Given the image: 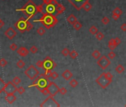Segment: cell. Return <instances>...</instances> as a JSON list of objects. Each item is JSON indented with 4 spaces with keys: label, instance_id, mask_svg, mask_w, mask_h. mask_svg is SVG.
I'll return each mask as SVG.
<instances>
[{
    "label": "cell",
    "instance_id": "cell-45",
    "mask_svg": "<svg viewBox=\"0 0 126 107\" xmlns=\"http://www.w3.org/2000/svg\"><path fill=\"white\" fill-rule=\"evenodd\" d=\"M51 74H52L51 70H45V74L46 75V77H47V78H50V76H51Z\"/></svg>",
    "mask_w": 126,
    "mask_h": 107
},
{
    "label": "cell",
    "instance_id": "cell-16",
    "mask_svg": "<svg viewBox=\"0 0 126 107\" xmlns=\"http://www.w3.org/2000/svg\"><path fill=\"white\" fill-rule=\"evenodd\" d=\"M5 100L8 103L12 104L16 100V97L14 94H7V95L5 97Z\"/></svg>",
    "mask_w": 126,
    "mask_h": 107
},
{
    "label": "cell",
    "instance_id": "cell-34",
    "mask_svg": "<svg viewBox=\"0 0 126 107\" xmlns=\"http://www.w3.org/2000/svg\"><path fill=\"white\" fill-rule=\"evenodd\" d=\"M5 85H6V83H5L4 80H3L2 78H0V91H1V92H3Z\"/></svg>",
    "mask_w": 126,
    "mask_h": 107
},
{
    "label": "cell",
    "instance_id": "cell-17",
    "mask_svg": "<svg viewBox=\"0 0 126 107\" xmlns=\"http://www.w3.org/2000/svg\"><path fill=\"white\" fill-rule=\"evenodd\" d=\"M62 77L65 80H70L72 78V77H73V74H72V72H71L70 70L67 69V70H65V71L62 74Z\"/></svg>",
    "mask_w": 126,
    "mask_h": 107
},
{
    "label": "cell",
    "instance_id": "cell-3",
    "mask_svg": "<svg viewBox=\"0 0 126 107\" xmlns=\"http://www.w3.org/2000/svg\"><path fill=\"white\" fill-rule=\"evenodd\" d=\"M14 27L22 34L26 31H30L34 28L33 25L28 21V19H25L24 17L20 18L14 24Z\"/></svg>",
    "mask_w": 126,
    "mask_h": 107
},
{
    "label": "cell",
    "instance_id": "cell-38",
    "mask_svg": "<svg viewBox=\"0 0 126 107\" xmlns=\"http://www.w3.org/2000/svg\"><path fill=\"white\" fill-rule=\"evenodd\" d=\"M30 52L34 54H36L38 52V48L36 46H35V45L31 46V48H30Z\"/></svg>",
    "mask_w": 126,
    "mask_h": 107
},
{
    "label": "cell",
    "instance_id": "cell-48",
    "mask_svg": "<svg viewBox=\"0 0 126 107\" xmlns=\"http://www.w3.org/2000/svg\"><path fill=\"white\" fill-rule=\"evenodd\" d=\"M120 29H121L122 31H126V23H123V24L121 25Z\"/></svg>",
    "mask_w": 126,
    "mask_h": 107
},
{
    "label": "cell",
    "instance_id": "cell-42",
    "mask_svg": "<svg viewBox=\"0 0 126 107\" xmlns=\"http://www.w3.org/2000/svg\"><path fill=\"white\" fill-rule=\"evenodd\" d=\"M59 77V74L56 71H52V74H51V76H50V78H52L53 80H56Z\"/></svg>",
    "mask_w": 126,
    "mask_h": 107
},
{
    "label": "cell",
    "instance_id": "cell-8",
    "mask_svg": "<svg viewBox=\"0 0 126 107\" xmlns=\"http://www.w3.org/2000/svg\"><path fill=\"white\" fill-rule=\"evenodd\" d=\"M57 67V63L50 58L49 56H47L43 60V68L45 70H52Z\"/></svg>",
    "mask_w": 126,
    "mask_h": 107
},
{
    "label": "cell",
    "instance_id": "cell-47",
    "mask_svg": "<svg viewBox=\"0 0 126 107\" xmlns=\"http://www.w3.org/2000/svg\"><path fill=\"white\" fill-rule=\"evenodd\" d=\"M105 74L109 80H113V75L111 72H105Z\"/></svg>",
    "mask_w": 126,
    "mask_h": 107
},
{
    "label": "cell",
    "instance_id": "cell-35",
    "mask_svg": "<svg viewBox=\"0 0 126 107\" xmlns=\"http://www.w3.org/2000/svg\"><path fill=\"white\" fill-rule=\"evenodd\" d=\"M7 65H8V61L5 59L2 58L1 60H0V66H1V67H5Z\"/></svg>",
    "mask_w": 126,
    "mask_h": 107
},
{
    "label": "cell",
    "instance_id": "cell-27",
    "mask_svg": "<svg viewBox=\"0 0 126 107\" xmlns=\"http://www.w3.org/2000/svg\"><path fill=\"white\" fill-rule=\"evenodd\" d=\"M112 13H114V14H116V15H117V16H119V17H120V16L122 14V11L119 8H116L114 11H113V12H112Z\"/></svg>",
    "mask_w": 126,
    "mask_h": 107
},
{
    "label": "cell",
    "instance_id": "cell-22",
    "mask_svg": "<svg viewBox=\"0 0 126 107\" xmlns=\"http://www.w3.org/2000/svg\"><path fill=\"white\" fill-rule=\"evenodd\" d=\"M91 55H92V57H93L95 60H98V59L101 57V54H100V52H99L98 50H94V51L92 52Z\"/></svg>",
    "mask_w": 126,
    "mask_h": 107
},
{
    "label": "cell",
    "instance_id": "cell-36",
    "mask_svg": "<svg viewBox=\"0 0 126 107\" xmlns=\"http://www.w3.org/2000/svg\"><path fill=\"white\" fill-rule=\"evenodd\" d=\"M42 1H43V3L45 5H48V4H50V3H54V4L57 3V0H42Z\"/></svg>",
    "mask_w": 126,
    "mask_h": 107
},
{
    "label": "cell",
    "instance_id": "cell-11",
    "mask_svg": "<svg viewBox=\"0 0 126 107\" xmlns=\"http://www.w3.org/2000/svg\"><path fill=\"white\" fill-rule=\"evenodd\" d=\"M67 1L73 7H74L76 8V10L80 11L82 8L83 5L87 2H89L90 0H67Z\"/></svg>",
    "mask_w": 126,
    "mask_h": 107
},
{
    "label": "cell",
    "instance_id": "cell-30",
    "mask_svg": "<svg viewBox=\"0 0 126 107\" xmlns=\"http://www.w3.org/2000/svg\"><path fill=\"white\" fill-rule=\"evenodd\" d=\"M96 38L98 40H103L104 38H105V35L100 31H98V33L96 34Z\"/></svg>",
    "mask_w": 126,
    "mask_h": 107
},
{
    "label": "cell",
    "instance_id": "cell-19",
    "mask_svg": "<svg viewBox=\"0 0 126 107\" xmlns=\"http://www.w3.org/2000/svg\"><path fill=\"white\" fill-rule=\"evenodd\" d=\"M67 21H68L70 25H73L77 21V17H76L73 13H71V14H70V15L68 16Z\"/></svg>",
    "mask_w": 126,
    "mask_h": 107
},
{
    "label": "cell",
    "instance_id": "cell-25",
    "mask_svg": "<svg viewBox=\"0 0 126 107\" xmlns=\"http://www.w3.org/2000/svg\"><path fill=\"white\" fill-rule=\"evenodd\" d=\"M69 85H70V86L72 87V88L77 87V86H78V82H77V80H76V79H72L71 80H70Z\"/></svg>",
    "mask_w": 126,
    "mask_h": 107
},
{
    "label": "cell",
    "instance_id": "cell-23",
    "mask_svg": "<svg viewBox=\"0 0 126 107\" xmlns=\"http://www.w3.org/2000/svg\"><path fill=\"white\" fill-rule=\"evenodd\" d=\"M89 32L91 34H93V35H96L97 33H98V31H99V30H98V28H96V26H94V25H92L91 28H89Z\"/></svg>",
    "mask_w": 126,
    "mask_h": 107
},
{
    "label": "cell",
    "instance_id": "cell-31",
    "mask_svg": "<svg viewBox=\"0 0 126 107\" xmlns=\"http://www.w3.org/2000/svg\"><path fill=\"white\" fill-rule=\"evenodd\" d=\"M70 51H69L68 48H63L62 51H61V54H62L64 57H67V56H68V55L70 54Z\"/></svg>",
    "mask_w": 126,
    "mask_h": 107
},
{
    "label": "cell",
    "instance_id": "cell-1",
    "mask_svg": "<svg viewBox=\"0 0 126 107\" xmlns=\"http://www.w3.org/2000/svg\"><path fill=\"white\" fill-rule=\"evenodd\" d=\"M34 22H39L44 25L46 29H50L58 23V19L57 18V16L54 14L43 13L42 17L39 19H35Z\"/></svg>",
    "mask_w": 126,
    "mask_h": 107
},
{
    "label": "cell",
    "instance_id": "cell-13",
    "mask_svg": "<svg viewBox=\"0 0 126 107\" xmlns=\"http://www.w3.org/2000/svg\"><path fill=\"white\" fill-rule=\"evenodd\" d=\"M16 34H17V33L16 31V30L13 28H12V27H10V28H8L5 31V36L8 40H13L16 36Z\"/></svg>",
    "mask_w": 126,
    "mask_h": 107
},
{
    "label": "cell",
    "instance_id": "cell-49",
    "mask_svg": "<svg viewBox=\"0 0 126 107\" xmlns=\"http://www.w3.org/2000/svg\"><path fill=\"white\" fill-rule=\"evenodd\" d=\"M114 40H115V42H116V45H119L121 43V40H120L119 38L116 37V38H114Z\"/></svg>",
    "mask_w": 126,
    "mask_h": 107
},
{
    "label": "cell",
    "instance_id": "cell-53",
    "mask_svg": "<svg viewBox=\"0 0 126 107\" xmlns=\"http://www.w3.org/2000/svg\"><path fill=\"white\" fill-rule=\"evenodd\" d=\"M125 106H126V105H125Z\"/></svg>",
    "mask_w": 126,
    "mask_h": 107
},
{
    "label": "cell",
    "instance_id": "cell-41",
    "mask_svg": "<svg viewBox=\"0 0 126 107\" xmlns=\"http://www.w3.org/2000/svg\"><path fill=\"white\" fill-rule=\"evenodd\" d=\"M24 92H25V89H24V87H22V86L18 87V89H17V92H18L19 94H24Z\"/></svg>",
    "mask_w": 126,
    "mask_h": 107
},
{
    "label": "cell",
    "instance_id": "cell-33",
    "mask_svg": "<svg viewBox=\"0 0 126 107\" xmlns=\"http://www.w3.org/2000/svg\"><path fill=\"white\" fill-rule=\"evenodd\" d=\"M116 47H117V45H116L110 40L109 42H108V48H109L111 51H114Z\"/></svg>",
    "mask_w": 126,
    "mask_h": 107
},
{
    "label": "cell",
    "instance_id": "cell-51",
    "mask_svg": "<svg viewBox=\"0 0 126 107\" xmlns=\"http://www.w3.org/2000/svg\"><path fill=\"white\" fill-rule=\"evenodd\" d=\"M4 25H5V22L1 19H0V29H1Z\"/></svg>",
    "mask_w": 126,
    "mask_h": 107
},
{
    "label": "cell",
    "instance_id": "cell-29",
    "mask_svg": "<svg viewBox=\"0 0 126 107\" xmlns=\"http://www.w3.org/2000/svg\"><path fill=\"white\" fill-rule=\"evenodd\" d=\"M16 66H17V68H23L25 66V63H24L23 60H19L16 63Z\"/></svg>",
    "mask_w": 126,
    "mask_h": 107
},
{
    "label": "cell",
    "instance_id": "cell-18",
    "mask_svg": "<svg viewBox=\"0 0 126 107\" xmlns=\"http://www.w3.org/2000/svg\"><path fill=\"white\" fill-rule=\"evenodd\" d=\"M56 10H57V15H59V14H62L65 11V8L62 4L57 2L56 4Z\"/></svg>",
    "mask_w": 126,
    "mask_h": 107
},
{
    "label": "cell",
    "instance_id": "cell-39",
    "mask_svg": "<svg viewBox=\"0 0 126 107\" xmlns=\"http://www.w3.org/2000/svg\"><path fill=\"white\" fill-rule=\"evenodd\" d=\"M44 5L45 4H42V5H37L36 7V9H37V12L38 13H43V9H44Z\"/></svg>",
    "mask_w": 126,
    "mask_h": 107
},
{
    "label": "cell",
    "instance_id": "cell-9",
    "mask_svg": "<svg viewBox=\"0 0 126 107\" xmlns=\"http://www.w3.org/2000/svg\"><path fill=\"white\" fill-rule=\"evenodd\" d=\"M97 65L103 70H105L111 65V60L106 56L103 55L97 60Z\"/></svg>",
    "mask_w": 126,
    "mask_h": 107
},
{
    "label": "cell",
    "instance_id": "cell-20",
    "mask_svg": "<svg viewBox=\"0 0 126 107\" xmlns=\"http://www.w3.org/2000/svg\"><path fill=\"white\" fill-rule=\"evenodd\" d=\"M82 8H83L85 11L88 12V11H90L92 9V5H91L89 2H85V3L83 5Z\"/></svg>",
    "mask_w": 126,
    "mask_h": 107
},
{
    "label": "cell",
    "instance_id": "cell-52",
    "mask_svg": "<svg viewBox=\"0 0 126 107\" xmlns=\"http://www.w3.org/2000/svg\"><path fill=\"white\" fill-rule=\"evenodd\" d=\"M1 92H1V91H0V94H1Z\"/></svg>",
    "mask_w": 126,
    "mask_h": 107
},
{
    "label": "cell",
    "instance_id": "cell-15",
    "mask_svg": "<svg viewBox=\"0 0 126 107\" xmlns=\"http://www.w3.org/2000/svg\"><path fill=\"white\" fill-rule=\"evenodd\" d=\"M45 11H46V13H51V14H54L57 10H56V4H54V3H50V4H48V5H45Z\"/></svg>",
    "mask_w": 126,
    "mask_h": 107
},
{
    "label": "cell",
    "instance_id": "cell-44",
    "mask_svg": "<svg viewBox=\"0 0 126 107\" xmlns=\"http://www.w3.org/2000/svg\"><path fill=\"white\" fill-rule=\"evenodd\" d=\"M68 92V91H67V89L65 88V87H62V88H60V90H59V93L62 94V95H65V94H66V93Z\"/></svg>",
    "mask_w": 126,
    "mask_h": 107
},
{
    "label": "cell",
    "instance_id": "cell-50",
    "mask_svg": "<svg viewBox=\"0 0 126 107\" xmlns=\"http://www.w3.org/2000/svg\"><path fill=\"white\" fill-rule=\"evenodd\" d=\"M112 18H113L115 21H116V20H118V19L119 18V16H117V15H116V14L112 13Z\"/></svg>",
    "mask_w": 126,
    "mask_h": 107
},
{
    "label": "cell",
    "instance_id": "cell-4",
    "mask_svg": "<svg viewBox=\"0 0 126 107\" xmlns=\"http://www.w3.org/2000/svg\"><path fill=\"white\" fill-rule=\"evenodd\" d=\"M50 82L48 78L46 77L45 74H40L35 80H34V82L32 85L29 86V88L31 87H36L39 92H41L42 89L46 88Z\"/></svg>",
    "mask_w": 126,
    "mask_h": 107
},
{
    "label": "cell",
    "instance_id": "cell-40",
    "mask_svg": "<svg viewBox=\"0 0 126 107\" xmlns=\"http://www.w3.org/2000/svg\"><path fill=\"white\" fill-rule=\"evenodd\" d=\"M108 57H109V59L112 60V59L115 58V57H116V54L114 52V51H111V52H109V53H108Z\"/></svg>",
    "mask_w": 126,
    "mask_h": 107
},
{
    "label": "cell",
    "instance_id": "cell-24",
    "mask_svg": "<svg viewBox=\"0 0 126 107\" xmlns=\"http://www.w3.org/2000/svg\"><path fill=\"white\" fill-rule=\"evenodd\" d=\"M78 53L75 50H72L70 52V54H69V56L70 57V58L71 59H73V60H75V59H77V57H78Z\"/></svg>",
    "mask_w": 126,
    "mask_h": 107
},
{
    "label": "cell",
    "instance_id": "cell-10",
    "mask_svg": "<svg viewBox=\"0 0 126 107\" xmlns=\"http://www.w3.org/2000/svg\"><path fill=\"white\" fill-rule=\"evenodd\" d=\"M40 106H57L59 107L60 105L58 103V102L54 98L53 96L49 95L48 97L40 104Z\"/></svg>",
    "mask_w": 126,
    "mask_h": 107
},
{
    "label": "cell",
    "instance_id": "cell-12",
    "mask_svg": "<svg viewBox=\"0 0 126 107\" xmlns=\"http://www.w3.org/2000/svg\"><path fill=\"white\" fill-rule=\"evenodd\" d=\"M17 89L18 88L16 86L12 81H9L6 83L3 92L6 94H14L16 92H17Z\"/></svg>",
    "mask_w": 126,
    "mask_h": 107
},
{
    "label": "cell",
    "instance_id": "cell-6",
    "mask_svg": "<svg viewBox=\"0 0 126 107\" xmlns=\"http://www.w3.org/2000/svg\"><path fill=\"white\" fill-rule=\"evenodd\" d=\"M24 74L26 75L30 80H34L39 75V71L34 66L31 65L26 70L24 71Z\"/></svg>",
    "mask_w": 126,
    "mask_h": 107
},
{
    "label": "cell",
    "instance_id": "cell-14",
    "mask_svg": "<svg viewBox=\"0 0 126 107\" xmlns=\"http://www.w3.org/2000/svg\"><path fill=\"white\" fill-rule=\"evenodd\" d=\"M16 51H17V54L23 57L28 56L30 52V51H28V48H26L25 47H20L16 50Z\"/></svg>",
    "mask_w": 126,
    "mask_h": 107
},
{
    "label": "cell",
    "instance_id": "cell-46",
    "mask_svg": "<svg viewBox=\"0 0 126 107\" xmlns=\"http://www.w3.org/2000/svg\"><path fill=\"white\" fill-rule=\"evenodd\" d=\"M36 66L39 68H43V60H38L36 63Z\"/></svg>",
    "mask_w": 126,
    "mask_h": 107
},
{
    "label": "cell",
    "instance_id": "cell-32",
    "mask_svg": "<svg viewBox=\"0 0 126 107\" xmlns=\"http://www.w3.org/2000/svg\"><path fill=\"white\" fill-rule=\"evenodd\" d=\"M12 82L16 85V86H18L19 84H20V83H21V79L19 77H13V79L12 80Z\"/></svg>",
    "mask_w": 126,
    "mask_h": 107
},
{
    "label": "cell",
    "instance_id": "cell-2",
    "mask_svg": "<svg viewBox=\"0 0 126 107\" xmlns=\"http://www.w3.org/2000/svg\"><path fill=\"white\" fill-rule=\"evenodd\" d=\"M36 7H37V5H36V4L32 1V0H28V2L25 4L22 8L17 9L16 11L23 12L25 14V16L28 17V19H30L31 18L34 17L38 13Z\"/></svg>",
    "mask_w": 126,
    "mask_h": 107
},
{
    "label": "cell",
    "instance_id": "cell-37",
    "mask_svg": "<svg viewBox=\"0 0 126 107\" xmlns=\"http://www.w3.org/2000/svg\"><path fill=\"white\" fill-rule=\"evenodd\" d=\"M101 22H102V23H103V25H108V24L110 22V19H109L108 17L104 16V17L102 19V20H101Z\"/></svg>",
    "mask_w": 126,
    "mask_h": 107
},
{
    "label": "cell",
    "instance_id": "cell-21",
    "mask_svg": "<svg viewBox=\"0 0 126 107\" xmlns=\"http://www.w3.org/2000/svg\"><path fill=\"white\" fill-rule=\"evenodd\" d=\"M73 28L76 30V31H80L81 28H82V25L81 22L77 21L73 25Z\"/></svg>",
    "mask_w": 126,
    "mask_h": 107
},
{
    "label": "cell",
    "instance_id": "cell-7",
    "mask_svg": "<svg viewBox=\"0 0 126 107\" xmlns=\"http://www.w3.org/2000/svg\"><path fill=\"white\" fill-rule=\"evenodd\" d=\"M47 93L49 95L54 97L57 94V93L59 92L60 88L54 82L50 81L47 86Z\"/></svg>",
    "mask_w": 126,
    "mask_h": 107
},
{
    "label": "cell",
    "instance_id": "cell-26",
    "mask_svg": "<svg viewBox=\"0 0 126 107\" xmlns=\"http://www.w3.org/2000/svg\"><path fill=\"white\" fill-rule=\"evenodd\" d=\"M36 32L39 36H42V35H44L45 34L46 30H45V28H44V27H39V28L36 30Z\"/></svg>",
    "mask_w": 126,
    "mask_h": 107
},
{
    "label": "cell",
    "instance_id": "cell-43",
    "mask_svg": "<svg viewBox=\"0 0 126 107\" xmlns=\"http://www.w3.org/2000/svg\"><path fill=\"white\" fill-rule=\"evenodd\" d=\"M10 49H11V51H16V50L18 49V46H17V45H16V44H15V43H12V44L10 45Z\"/></svg>",
    "mask_w": 126,
    "mask_h": 107
},
{
    "label": "cell",
    "instance_id": "cell-5",
    "mask_svg": "<svg viewBox=\"0 0 126 107\" xmlns=\"http://www.w3.org/2000/svg\"><path fill=\"white\" fill-rule=\"evenodd\" d=\"M112 82V80H109L105 74V72L101 74L96 79V83L103 89H105Z\"/></svg>",
    "mask_w": 126,
    "mask_h": 107
},
{
    "label": "cell",
    "instance_id": "cell-28",
    "mask_svg": "<svg viewBox=\"0 0 126 107\" xmlns=\"http://www.w3.org/2000/svg\"><path fill=\"white\" fill-rule=\"evenodd\" d=\"M115 70H116V71L118 74H122V73L124 71L125 68H124V67H123L122 65H118V66L116 67Z\"/></svg>",
    "mask_w": 126,
    "mask_h": 107
}]
</instances>
